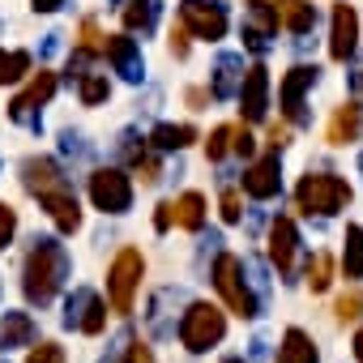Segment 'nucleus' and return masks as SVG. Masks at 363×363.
Wrapping results in <instances>:
<instances>
[{
	"label": "nucleus",
	"instance_id": "nucleus-1",
	"mask_svg": "<svg viewBox=\"0 0 363 363\" xmlns=\"http://www.w3.org/2000/svg\"><path fill=\"white\" fill-rule=\"evenodd\" d=\"M69 269H73V261H69L65 244H56V240H35V248H30V257H26V269H22V291H26V299H30L35 308H48V303L60 295V286L69 282Z\"/></svg>",
	"mask_w": 363,
	"mask_h": 363
},
{
	"label": "nucleus",
	"instance_id": "nucleus-2",
	"mask_svg": "<svg viewBox=\"0 0 363 363\" xmlns=\"http://www.w3.org/2000/svg\"><path fill=\"white\" fill-rule=\"evenodd\" d=\"M295 206L303 214L329 218V214H337V210L350 206V184H346V179H337V175H329V171H308L299 184H295Z\"/></svg>",
	"mask_w": 363,
	"mask_h": 363
},
{
	"label": "nucleus",
	"instance_id": "nucleus-3",
	"mask_svg": "<svg viewBox=\"0 0 363 363\" xmlns=\"http://www.w3.org/2000/svg\"><path fill=\"white\" fill-rule=\"evenodd\" d=\"M214 286H218V295L227 299V308L235 312V316H257L261 312V303H257V295H252V286H248V278H244V257H235V252H218V261H214Z\"/></svg>",
	"mask_w": 363,
	"mask_h": 363
},
{
	"label": "nucleus",
	"instance_id": "nucleus-4",
	"mask_svg": "<svg viewBox=\"0 0 363 363\" xmlns=\"http://www.w3.org/2000/svg\"><path fill=\"white\" fill-rule=\"evenodd\" d=\"M223 337H227V316H223V308H214V303H189L184 320H179V342H184L193 354H206V350H214Z\"/></svg>",
	"mask_w": 363,
	"mask_h": 363
},
{
	"label": "nucleus",
	"instance_id": "nucleus-5",
	"mask_svg": "<svg viewBox=\"0 0 363 363\" xmlns=\"http://www.w3.org/2000/svg\"><path fill=\"white\" fill-rule=\"evenodd\" d=\"M141 274H145V257H141L137 248H120L116 261H111V269H107V295H111V308H116L120 316L133 312Z\"/></svg>",
	"mask_w": 363,
	"mask_h": 363
},
{
	"label": "nucleus",
	"instance_id": "nucleus-6",
	"mask_svg": "<svg viewBox=\"0 0 363 363\" xmlns=\"http://www.w3.org/2000/svg\"><path fill=\"white\" fill-rule=\"evenodd\" d=\"M90 201L103 214H128L133 210V184L120 167H99L90 175Z\"/></svg>",
	"mask_w": 363,
	"mask_h": 363
},
{
	"label": "nucleus",
	"instance_id": "nucleus-7",
	"mask_svg": "<svg viewBox=\"0 0 363 363\" xmlns=\"http://www.w3.org/2000/svg\"><path fill=\"white\" fill-rule=\"evenodd\" d=\"M179 22L193 39H223L227 35V9L218 0H179Z\"/></svg>",
	"mask_w": 363,
	"mask_h": 363
},
{
	"label": "nucleus",
	"instance_id": "nucleus-8",
	"mask_svg": "<svg viewBox=\"0 0 363 363\" xmlns=\"http://www.w3.org/2000/svg\"><path fill=\"white\" fill-rule=\"evenodd\" d=\"M103 325H107V303H103L90 286H77V291L65 299V329L103 333Z\"/></svg>",
	"mask_w": 363,
	"mask_h": 363
},
{
	"label": "nucleus",
	"instance_id": "nucleus-9",
	"mask_svg": "<svg viewBox=\"0 0 363 363\" xmlns=\"http://www.w3.org/2000/svg\"><path fill=\"white\" fill-rule=\"evenodd\" d=\"M316 77H320V69H316V65H295V69L282 77L278 99H282L286 124H308V107H303V99H308V90L316 86Z\"/></svg>",
	"mask_w": 363,
	"mask_h": 363
},
{
	"label": "nucleus",
	"instance_id": "nucleus-10",
	"mask_svg": "<svg viewBox=\"0 0 363 363\" xmlns=\"http://www.w3.org/2000/svg\"><path fill=\"white\" fill-rule=\"evenodd\" d=\"M278 13H274V5H265V0H252V9L244 13V48L248 52H257V56H265L269 48H274V39H278Z\"/></svg>",
	"mask_w": 363,
	"mask_h": 363
},
{
	"label": "nucleus",
	"instance_id": "nucleus-11",
	"mask_svg": "<svg viewBox=\"0 0 363 363\" xmlns=\"http://www.w3.org/2000/svg\"><path fill=\"white\" fill-rule=\"evenodd\" d=\"M240 103H244L240 111H244V120H248V124H261V120H265V111H269V69H265V65L244 69Z\"/></svg>",
	"mask_w": 363,
	"mask_h": 363
},
{
	"label": "nucleus",
	"instance_id": "nucleus-12",
	"mask_svg": "<svg viewBox=\"0 0 363 363\" xmlns=\"http://www.w3.org/2000/svg\"><path fill=\"white\" fill-rule=\"evenodd\" d=\"M244 193L252 201H269V197L282 193V162H278V154H265V158H257L244 171Z\"/></svg>",
	"mask_w": 363,
	"mask_h": 363
},
{
	"label": "nucleus",
	"instance_id": "nucleus-13",
	"mask_svg": "<svg viewBox=\"0 0 363 363\" xmlns=\"http://www.w3.org/2000/svg\"><path fill=\"white\" fill-rule=\"evenodd\" d=\"M359 52V13L350 5H333V26H329V56L350 60Z\"/></svg>",
	"mask_w": 363,
	"mask_h": 363
},
{
	"label": "nucleus",
	"instance_id": "nucleus-14",
	"mask_svg": "<svg viewBox=\"0 0 363 363\" xmlns=\"http://www.w3.org/2000/svg\"><path fill=\"white\" fill-rule=\"evenodd\" d=\"M295 257H299V231H295V223L282 214V218H274V227H269V261L278 265L282 278H291V274H295Z\"/></svg>",
	"mask_w": 363,
	"mask_h": 363
},
{
	"label": "nucleus",
	"instance_id": "nucleus-15",
	"mask_svg": "<svg viewBox=\"0 0 363 363\" xmlns=\"http://www.w3.org/2000/svg\"><path fill=\"white\" fill-rule=\"evenodd\" d=\"M103 52H107V60L116 65V73L124 77V82H141L145 77V60H141V48L128 39V35H107L103 39Z\"/></svg>",
	"mask_w": 363,
	"mask_h": 363
},
{
	"label": "nucleus",
	"instance_id": "nucleus-16",
	"mask_svg": "<svg viewBox=\"0 0 363 363\" xmlns=\"http://www.w3.org/2000/svg\"><path fill=\"white\" fill-rule=\"evenodd\" d=\"M22 184H26V193L43 197V193L65 189L69 179H65V171H60L56 158H26V162H22Z\"/></svg>",
	"mask_w": 363,
	"mask_h": 363
},
{
	"label": "nucleus",
	"instance_id": "nucleus-17",
	"mask_svg": "<svg viewBox=\"0 0 363 363\" xmlns=\"http://www.w3.org/2000/svg\"><path fill=\"white\" fill-rule=\"evenodd\" d=\"M269 5H274V13H278V22L299 39V43H308V35L316 30V5H312V0H269Z\"/></svg>",
	"mask_w": 363,
	"mask_h": 363
},
{
	"label": "nucleus",
	"instance_id": "nucleus-18",
	"mask_svg": "<svg viewBox=\"0 0 363 363\" xmlns=\"http://www.w3.org/2000/svg\"><path fill=\"white\" fill-rule=\"evenodd\" d=\"M39 201H43V210L52 214V223H56L65 235H73V231L82 227V206H77V197H73V189H69V184H65V189H56V193H43Z\"/></svg>",
	"mask_w": 363,
	"mask_h": 363
},
{
	"label": "nucleus",
	"instance_id": "nucleus-19",
	"mask_svg": "<svg viewBox=\"0 0 363 363\" xmlns=\"http://www.w3.org/2000/svg\"><path fill=\"white\" fill-rule=\"evenodd\" d=\"M359 133H363V107H359V103H342V107L329 116L325 141H329V145H350V141H359Z\"/></svg>",
	"mask_w": 363,
	"mask_h": 363
},
{
	"label": "nucleus",
	"instance_id": "nucleus-20",
	"mask_svg": "<svg viewBox=\"0 0 363 363\" xmlns=\"http://www.w3.org/2000/svg\"><path fill=\"white\" fill-rule=\"evenodd\" d=\"M240 82H244V56L223 52V56L214 60V82H210V94H214V99H235V94H240Z\"/></svg>",
	"mask_w": 363,
	"mask_h": 363
},
{
	"label": "nucleus",
	"instance_id": "nucleus-21",
	"mask_svg": "<svg viewBox=\"0 0 363 363\" xmlns=\"http://www.w3.org/2000/svg\"><path fill=\"white\" fill-rule=\"evenodd\" d=\"M35 320L30 312H5L0 316V350H18V346H35Z\"/></svg>",
	"mask_w": 363,
	"mask_h": 363
},
{
	"label": "nucleus",
	"instance_id": "nucleus-22",
	"mask_svg": "<svg viewBox=\"0 0 363 363\" xmlns=\"http://www.w3.org/2000/svg\"><path fill=\"white\" fill-rule=\"evenodd\" d=\"M158 13H162L158 0H128L124 5V30L128 35H150L158 26Z\"/></svg>",
	"mask_w": 363,
	"mask_h": 363
},
{
	"label": "nucleus",
	"instance_id": "nucleus-23",
	"mask_svg": "<svg viewBox=\"0 0 363 363\" xmlns=\"http://www.w3.org/2000/svg\"><path fill=\"white\" fill-rule=\"evenodd\" d=\"M278 363H320V354H316V346H312V337L303 329H286Z\"/></svg>",
	"mask_w": 363,
	"mask_h": 363
},
{
	"label": "nucleus",
	"instance_id": "nucleus-24",
	"mask_svg": "<svg viewBox=\"0 0 363 363\" xmlns=\"http://www.w3.org/2000/svg\"><path fill=\"white\" fill-rule=\"evenodd\" d=\"M197 141V128L193 124H158L154 133H150V145L154 150H184V145H193Z\"/></svg>",
	"mask_w": 363,
	"mask_h": 363
},
{
	"label": "nucleus",
	"instance_id": "nucleus-25",
	"mask_svg": "<svg viewBox=\"0 0 363 363\" xmlns=\"http://www.w3.org/2000/svg\"><path fill=\"white\" fill-rule=\"evenodd\" d=\"M175 295H179V291H171V286H167V291H158V295L150 299V312H145V325H150V333H154V337H171V333H175V325L167 320V316H171V312H167V303H171Z\"/></svg>",
	"mask_w": 363,
	"mask_h": 363
},
{
	"label": "nucleus",
	"instance_id": "nucleus-26",
	"mask_svg": "<svg viewBox=\"0 0 363 363\" xmlns=\"http://www.w3.org/2000/svg\"><path fill=\"white\" fill-rule=\"evenodd\" d=\"M175 223L184 227V231H201V223H206V197L201 193H184L175 201Z\"/></svg>",
	"mask_w": 363,
	"mask_h": 363
},
{
	"label": "nucleus",
	"instance_id": "nucleus-27",
	"mask_svg": "<svg viewBox=\"0 0 363 363\" xmlns=\"http://www.w3.org/2000/svg\"><path fill=\"white\" fill-rule=\"evenodd\" d=\"M342 269H346V278H363V227H346Z\"/></svg>",
	"mask_w": 363,
	"mask_h": 363
},
{
	"label": "nucleus",
	"instance_id": "nucleus-28",
	"mask_svg": "<svg viewBox=\"0 0 363 363\" xmlns=\"http://www.w3.org/2000/svg\"><path fill=\"white\" fill-rule=\"evenodd\" d=\"M9 120H13L18 128H26V133H39V128H43V116H39V103H30L26 94H18V99L9 103Z\"/></svg>",
	"mask_w": 363,
	"mask_h": 363
},
{
	"label": "nucleus",
	"instance_id": "nucleus-29",
	"mask_svg": "<svg viewBox=\"0 0 363 363\" xmlns=\"http://www.w3.org/2000/svg\"><path fill=\"white\" fill-rule=\"evenodd\" d=\"M77 94H82V103H86V107H99V103H107L111 82H107L103 73H86V77L77 82Z\"/></svg>",
	"mask_w": 363,
	"mask_h": 363
},
{
	"label": "nucleus",
	"instance_id": "nucleus-30",
	"mask_svg": "<svg viewBox=\"0 0 363 363\" xmlns=\"http://www.w3.org/2000/svg\"><path fill=\"white\" fill-rule=\"evenodd\" d=\"M26 69H30V52H5L0 48V86L26 77Z\"/></svg>",
	"mask_w": 363,
	"mask_h": 363
},
{
	"label": "nucleus",
	"instance_id": "nucleus-31",
	"mask_svg": "<svg viewBox=\"0 0 363 363\" xmlns=\"http://www.w3.org/2000/svg\"><path fill=\"white\" fill-rule=\"evenodd\" d=\"M329 282H333V257L329 252H316L308 261V286L312 291H329Z\"/></svg>",
	"mask_w": 363,
	"mask_h": 363
},
{
	"label": "nucleus",
	"instance_id": "nucleus-32",
	"mask_svg": "<svg viewBox=\"0 0 363 363\" xmlns=\"http://www.w3.org/2000/svg\"><path fill=\"white\" fill-rule=\"evenodd\" d=\"M52 94H56V73H48V69H39V73H35V82L26 86V99L43 107V103L52 99Z\"/></svg>",
	"mask_w": 363,
	"mask_h": 363
},
{
	"label": "nucleus",
	"instance_id": "nucleus-33",
	"mask_svg": "<svg viewBox=\"0 0 363 363\" xmlns=\"http://www.w3.org/2000/svg\"><path fill=\"white\" fill-rule=\"evenodd\" d=\"M231 137H235V128H227V124H223V128H214V133H210V141H206V158H210V162L227 158V150H231Z\"/></svg>",
	"mask_w": 363,
	"mask_h": 363
},
{
	"label": "nucleus",
	"instance_id": "nucleus-34",
	"mask_svg": "<svg viewBox=\"0 0 363 363\" xmlns=\"http://www.w3.org/2000/svg\"><path fill=\"white\" fill-rule=\"evenodd\" d=\"M13 235H18V210L0 201V252L13 244Z\"/></svg>",
	"mask_w": 363,
	"mask_h": 363
},
{
	"label": "nucleus",
	"instance_id": "nucleus-35",
	"mask_svg": "<svg viewBox=\"0 0 363 363\" xmlns=\"http://www.w3.org/2000/svg\"><path fill=\"white\" fill-rule=\"evenodd\" d=\"M26 363H65V346L60 342H39Z\"/></svg>",
	"mask_w": 363,
	"mask_h": 363
},
{
	"label": "nucleus",
	"instance_id": "nucleus-36",
	"mask_svg": "<svg viewBox=\"0 0 363 363\" xmlns=\"http://www.w3.org/2000/svg\"><path fill=\"white\" fill-rule=\"evenodd\" d=\"M77 48H82V52H90V56H99V52H103V35H99V26H94L90 18L82 22V43H77Z\"/></svg>",
	"mask_w": 363,
	"mask_h": 363
},
{
	"label": "nucleus",
	"instance_id": "nucleus-37",
	"mask_svg": "<svg viewBox=\"0 0 363 363\" xmlns=\"http://www.w3.org/2000/svg\"><path fill=\"white\" fill-rule=\"evenodd\" d=\"M333 312H337V320H354V316L363 312V299H359L354 291H346V295H342V299L333 303Z\"/></svg>",
	"mask_w": 363,
	"mask_h": 363
},
{
	"label": "nucleus",
	"instance_id": "nucleus-38",
	"mask_svg": "<svg viewBox=\"0 0 363 363\" xmlns=\"http://www.w3.org/2000/svg\"><path fill=\"white\" fill-rule=\"evenodd\" d=\"M223 218H227V223H240V218H244V210H240V193H235V189L223 193Z\"/></svg>",
	"mask_w": 363,
	"mask_h": 363
},
{
	"label": "nucleus",
	"instance_id": "nucleus-39",
	"mask_svg": "<svg viewBox=\"0 0 363 363\" xmlns=\"http://www.w3.org/2000/svg\"><path fill=\"white\" fill-rule=\"evenodd\" d=\"M286 141H291V128H286V124H269V150H274V154H282V150H286Z\"/></svg>",
	"mask_w": 363,
	"mask_h": 363
},
{
	"label": "nucleus",
	"instance_id": "nucleus-40",
	"mask_svg": "<svg viewBox=\"0 0 363 363\" xmlns=\"http://www.w3.org/2000/svg\"><path fill=\"white\" fill-rule=\"evenodd\" d=\"M231 150H235V154H244V158H248V154H252V150H257V141H252V133H248V128H235V137H231Z\"/></svg>",
	"mask_w": 363,
	"mask_h": 363
},
{
	"label": "nucleus",
	"instance_id": "nucleus-41",
	"mask_svg": "<svg viewBox=\"0 0 363 363\" xmlns=\"http://www.w3.org/2000/svg\"><path fill=\"white\" fill-rule=\"evenodd\" d=\"M171 223H175V201H162L158 214H154V227L158 231H171Z\"/></svg>",
	"mask_w": 363,
	"mask_h": 363
},
{
	"label": "nucleus",
	"instance_id": "nucleus-42",
	"mask_svg": "<svg viewBox=\"0 0 363 363\" xmlns=\"http://www.w3.org/2000/svg\"><path fill=\"white\" fill-rule=\"evenodd\" d=\"M60 150H65V154H73V158H86V145H82V137H77V133H65V137H60Z\"/></svg>",
	"mask_w": 363,
	"mask_h": 363
},
{
	"label": "nucleus",
	"instance_id": "nucleus-43",
	"mask_svg": "<svg viewBox=\"0 0 363 363\" xmlns=\"http://www.w3.org/2000/svg\"><path fill=\"white\" fill-rule=\"evenodd\" d=\"M171 52H175L179 60L189 56V30H184V26H179V30H171Z\"/></svg>",
	"mask_w": 363,
	"mask_h": 363
},
{
	"label": "nucleus",
	"instance_id": "nucleus-44",
	"mask_svg": "<svg viewBox=\"0 0 363 363\" xmlns=\"http://www.w3.org/2000/svg\"><path fill=\"white\" fill-rule=\"evenodd\" d=\"M124 363H154V354H150V346H141V342H137V346H128V350H124Z\"/></svg>",
	"mask_w": 363,
	"mask_h": 363
},
{
	"label": "nucleus",
	"instance_id": "nucleus-45",
	"mask_svg": "<svg viewBox=\"0 0 363 363\" xmlns=\"http://www.w3.org/2000/svg\"><path fill=\"white\" fill-rule=\"evenodd\" d=\"M350 90H354V94H363V52H359V65H354V73H350Z\"/></svg>",
	"mask_w": 363,
	"mask_h": 363
},
{
	"label": "nucleus",
	"instance_id": "nucleus-46",
	"mask_svg": "<svg viewBox=\"0 0 363 363\" xmlns=\"http://www.w3.org/2000/svg\"><path fill=\"white\" fill-rule=\"evenodd\" d=\"M65 0H35V13H56Z\"/></svg>",
	"mask_w": 363,
	"mask_h": 363
},
{
	"label": "nucleus",
	"instance_id": "nucleus-47",
	"mask_svg": "<svg viewBox=\"0 0 363 363\" xmlns=\"http://www.w3.org/2000/svg\"><path fill=\"white\" fill-rule=\"evenodd\" d=\"M354 354H359V363H363V329L354 333Z\"/></svg>",
	"mask_w": 363,
	"mask_h": 363
},
{
	"label": "nucleus",
	"instance_id": "nucleus-48",
	"mask_svg": "<svg viewBox=\"0 0 363 363\" xmlns=\"http://www.w3.org/2000/svg\"><path fill=\"white\" fill-rule=\"evenodd\" d=\"M359 171H363V154H359Z\"/></svg>",
	"mask_w": 363,
	"mask_h": 363
},
{
	"label": "nucleus",
	"instance_id": "nucleus-49",
	"mask_svg": "<svg viewBox=\"0 0 363 363\" xmlns=\"http://www.w3.org/2000/svg\"><path fill=\"white\" fill-rule=\"evenodd\" d=\"M227 363H244V359H227Z\"/></svg>",
	"mask_w": 363,
	"mask_h": 363
}]
</instances>
